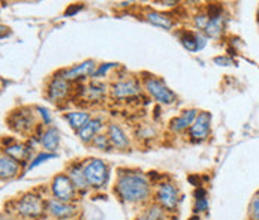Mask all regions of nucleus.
I'll list each match as a JSON object with an SVG mask.
<instances>
[{
  "instance_id": "f257e3e1",
  "label": "nucleus",
  "mask_w": 259,
  "mask_h": 220,
  "mask_svg": "<svg viewBox=\"0 0 259 220\" xmlns=\"http://www.w3.org/2000/svg\"><path fill=\"white\" fill-rule=\"evenodd\" d=\"M115 190L126 202H144L150 196V183L143 174H121Z\"/></svg>"
},
{
  "instance_id": "f03ea898",
  "label": "nucleus",
  "mask_w": 259,
  "mask_h": 220,
  "mask_svg": "<svg viewBox=\"0 0 259 220\" xmlns=\"http://www.w3.org/2000/svg\"><path fill=\"white\" fill-rule=\"evenodd\" d=\"M84 174L87 183L92 187H104L108 182V166L99 159H90L84 165Z\"/></svg>"
},
{
  "instance_id": "7ed1b4c3",
  "label": "nucleus",
  "mask_w": 259,
  "mask_h": 220,
  "mask_svg": "<svg viewBox=\"0 0 259 220\" xmlns=\"http://www.w3.org/2000/svg\"><path fill=\"white\" fill-rule=\"evenodd\" d=\"M51 190H53V195L56 196V199L60 202L69 204L75 198L74 183L65 174H59L57 177H54L53 184H51Z\"/></svg>"
},
{
  "instance_id": "20e7f679",
  "label": "nucleus",
  "mask_w": 259,
  "mask_h": 220,
  "mask_svg": "<svg viewBox=\"0 0 259 220\" xmlns=\"http://www.w3.org/2000/svg\"><path fill=\"white\" fill-rule=\"evenodd\" d=\"M8 124L11 129L20 132V134H26L29 132L33 124H35V118L32 110L29 108H20V110L14 111L9 117H8Z\"/></svg>"
},
{
  "instance_id": "39448f33",
  "label": "nucleus",
  "mask_w": 259,
  "mask_h": 220,
  "mask_svg": "<svg viewBox=\"0 0 259 220\" xmlns=\"http://www.w3.org/2000/svg\"><path fill=\"white\" fill-rule=\"evenodd\" d=\"M156 201L162 208H165L168 211L176 210L177 204H179V190H177V187L171 183L160 184L159 189H157Z\"/></svg>"
},
{
  "instance_id": "423d86ee",
  "label": "nucleus",
  "mask_w": 259,
  "mask_h": 220,
  "mask_svg": "<svg viewBox=\"0 0 259 220\" xmlns=\"http://www.w3.org/2000/svg\"><path fill=\"white\" fill-rule=\"evenodd\" d=\"M17 211L23 217L35 219V217H39L44 213V202L37 196H35V195H26V196H23L18 201Z\"/></svg>"
},
{
  "instance_id": "0eeeda50",
  "label": "nucleus",
  "mask_w": 259,
  "mask_h": 220,
  "mask_svg": "<svg viewBox=\"0 0 259 220\" xmlns=\"http://www.w3.org/2000/svg\"><path fill=\"white\" fill-rule=\"evenodd\" d=\"M146 89H147V92L154 98V99H157L159 102H162V104H166V105H171V104H174L176 102V95L162 82V81H159V79H156V78H148L147 81H146Z\"/></svg>"
},
{
  "instance_id": "6e6552de",
  "label": "nucleus",
  "mask_w": 259,
  "mask_h": 220,
  "mask_svg": "<svg viewBox=\"0 0 259 220\" xmlns=\"http://www.w3.org/2000/svg\"><path fill=\"white\" fill-rule=\"evenodd\" d=\"M47 210L51 216H54L56 219L68 220L71 217H74L76 214V208L71 204H66V202H60L57 199H50L47 202Z\"/></svg>"
},
{
  "instance_id": "1a4fd4ad",
  "label": "nucleus",
  "mask_w": 259,
  "mask_h": 220,
  "mask_svg": "<svg viewBox=\"0 0 259 220\" xmlns=\"http://www.w3.org/2000/svg\"><path fill=\"white\" fill-rule=\"evenodd\" d=\"M210 123H211V115L210 112H201L195 123L190 126V137L195 140H204L207 138L210 132Z\"/></svg>"
},
{
  "instance_id": "9d476101",
  "label": "nucleus",
  "mask_w": 259,
  "mask_h": 220,
  "mask_svg": "<svg viewBox=\"0 0 259 220\" xmlns=\"http://www.w3.org/2000/svg\"><path fill=\"white\" fill-rule=\"evenodd\" d=\"M112 96L117 99H124L131 98L140 93V84L135 79H126V81H118L112 85Z\"/></svg>"
},
{
  "instance_id": "9b49d317",
  "label": "nucleus",
  "mask_w": 259,
  "mask_h": 220,
  "mask_svg": "<svg viewBox=\"0 0 259 220\" xmlns=\"http://www.w3.org/2000/svg\"><path fill=\"white\" fill-rule=\"evenodd\" d=\"M69 81L65 79L62 75L54 76L48 85V96L51 101H60L63 98H66V95L69 93Z\"/></svg>"
},
{
  "instance_id": "f8f14e48",
  "label": "nucleus",
  "mask_w": 259,
  "mask_h": 220,
  "mask_svg": "<svg viewBox=\"0 0 259 220\" xmlns=\"http://www.w3.org/2000/svg\"><path fill=\"white\" fill-rule=\"evenodd\" d=\"M96 72V66H95V62L92 60H87L78 66H74L68 71L62 73V76L68 81H75V79H79V78H85V76H90V75H95Z\"/></svg>"
},
{
  "instance_id": "ddd939ff",
  "label": "nucleus",
  "mask_w": 259,
  "mask_h": 220,
  "mask_svg": "<svg viewBox=\"0 0 259 220\" xmlns=\"http://www.w3.org/2000/svg\"><path fill=\"white\" fill-rule=\"evenodd\" d=\"M196 114H198L196 110H187L185 112H182V115L171 120V123H169L171 129L174 132H182L187 127H190L192 123H195V120H196Z\"/></svg>"
},
{
  "instance_id": "4468645a",
  "label": "nucleus",
  "mask_w": 259,
  "mask_h": 220,
  "mask_svg": "<svg viewBox=\"0 0 259 220\" xmlns=\"http://www.w3.org/2000/svg\"><path fill=\"white\" fill-rule=\"evenodd\" d=\"M102 129V118H92L82 129L78 130V137L84 143L93 141V138L98 135V132Z\"/></svg>"
},
{
  "instance_id": "2eb2a0df",
  "label": "nucleus",
  "mask_w": 259,
  "mask_h": 220,
  "mask_svg": "<svg viewBox=\"0 0 259 220\" xmlns=\"http://www.w3.org/2000/svg\"><path fill=\"white\" fill-rule=\"evenodd\" d=\"M20 171V163L9 157V156H2L0 157V177L2 179H11L15 177Z\"/></svg>"
},
{
  "instance_id": "dca6fc26",
  "label": "nucleus",
  "mask_w": 259,
  "mask_h": 220,
  "mask_svg": "<svg viewBox=\"0 0 259 220\" xmlns=\"http://www.w3.org/2000/svg\"><path fill=\"white\" fill-rule=\"evenodd\" d=\"M182 42L189 51H199L205 45V37L201 33H193V32H185L182 36Z\"/></svg>"
},
{
  "instance_id": "f3484780",
  "label": "nucleus",
  "mask_w": 259,
  "mask_h": 220,
  "mask_svg": "<svg viewBox=\"0 0 259 220\" xmlns=\"http://www.w3.org/2000/svg\"><path fill=\"white\" fill-rule=\"evenodd\" d=\"M69 179H71V182L74 183L75 189H78V190H85L87 187H89V183H87V179H85V174H84V168H81L79 165H72L71 168H69Z\"/></svg>"
},
{
  "instance_id": "a211bd4d",
  "label": "nucleus",
  "mask_w": 259,
  "mask_h": 220,
  "mask_svg": "<svg viewBox=\"0 0 259 220\" xmlns=\"http://www.w3.org/2000/svg\"><path fill=\"white\" fill-rule=\"evenodd\" d=\"M108 137H110V141H111L112 146L118 147V148H126L127 144H129L124 132L117 124H110L108 126Z\"/></svg>"
},
{
  "instance_id": "6ab92c4d",
  "label": "nucleus",
  "mask_w": 259,
  "mask_h": 220,
  "mask_svg": "<svg viewBox=\"0 0 259 220\" xmlns=\"http://www.w3.org/2000/svg\"><path fill=\"white\" fill-rule=\"evenodd\" d=\"M65 118L69 121V124L76 129V130H79V129H82L92 118H90V114L89 112H69V114H65Z\"/></svg>"
},
{
  "instance_id": "aec40b11",
  "label": "nucleus",
  "mask_w": 259,
  "mask_h": 220,
  "mask_svg": "<svg viewBox=\"0 0 259 220\" xmlns=\"http://www.w3.org/2000/svg\"><path fill=\"white\" fill-rule=\"evenodd\" d=\"M5 153H6V156L15 159L17 162H24V160L29 157V154H30V151L27 150V147H24L23 144H12V146H8L5 148Z\"/></svg>"
},
{
  "instance_id": "412c9836",
  "label": "nucleus",
  "mask_w": 259,
  "mask_h": 220,
  "mask_svg": "<svg viewBox=\"0 0 259 220\" xmlns=\"http://www.w3.org/2000/svg\"><path fill=\"white\" fill-rule=\"evenodd\" d=\"M147 20L151 24H154V26H157V27H162V29H165V30H169V29L172 27V24H174V23L171 21V18H168L166 15L159 14V12H148Z\"/></svg>"
},
{
  "instance_id": "4be33fe9",
  "label": "nucleus",
  "mask_w": 259,
  "mask_h": 220,
  "mask_svg": "<svg viewBox=\"0 0 259 220\" xmlns=\"http://www.w3.org/2000/svg\"><path fill=\"white\" fill-rule=\"evenodd\" d=\"M137 220H166L165 208H162L159 204L157 205H151Z\"/></svg>"
},
{
  "instance_id": "5701e85b",
  "label": "nucleus",
  "mask_w": 259,
  "mask_h": 220,
  "mask_svg": "<svg viewBox=\"0 0 259 220\" xmlns=\"http://www.w3.org/2000/svg\"><path fill=\"white\" fill-rule=\"evenodd\" d=\"M59 134H57V130L54 129V127H50L44 135H42V138H40V143H42V146L45 147L47 150H54L57 144H59Z\"/></svg>"
},
{
  "instance_id": "b1692460",
  "label": "nucleus",
  "mask_w": 259,
  "mask_h": 220,
  "mask_svg": "<svg viewBox=\"0 0 259 220\" xmlns=\"http://www.w3.org/2000/svg\"><path fill=\"white\" fill-rule=\"evenodd\" d=\"M222 30H223L222 17L210 20V21H208V24H207V27H205V33L211 37H218L221 33H222Z\"/></svg>"
},
{
  "instance_id": "393cba45",
  "label": "nucleus",
  "mask_w": 259,
  "mask_h": 220,
  "mask_svg": "<svg viewBox=\"0 0 259 220\" xmlns=\"http://www.w3.org/2000/svg\"><path fill=\"white\" fill-rule=\"evenodd\" d=\"M85 93H87V98H89V99L98 101V99H101V98L104 96V93H105V85L101 84V82H92V84L89 85V89L85 90Z\"/></svg>"
},
{
  "instance_id": "a878e982",
  "label": "nucleus",
  "mask_w": 259,
  "mask_h": 220,
  "mask_svg": "<svg viewBox=\"0 0 259 220\" xmlns=\"http://www.w3.org/2000/svg\"><path fill=\"white\" fill-rule=\"evenodd\" d=\"M205 190L204 189H198L195 192V196H196V204H195V211L196 213H201V211H205L208 208V202H207V198H205Z\"/></svg>"
},
{
  "instance_id": "bb28decb",
  "label": "nucleus",
  "mask_w": 259,
  "mask_h": 220,
  "mask_svg": "<svg viewBox=\"0 0 259 220\" xmlns=\"http://www.w3.org/2000/svg\"><path fill=\"white\" fill-rule=\"evenodd\" d=\"M92 144L95 147H98V148H101V150H108L111 141H110V138H107V137H104V135H96V137L93 138Z\"/></svg>"
},
{
  "instance_id": "cd10ccee",
  "label": "nucleus",
  "mask_w": 259,
  "mask_h": 220,
  "mask_svg": "<svg viewBox=\"0 0 259 220\" xmlns=\"http://www.w3.org/2000/svg\"><path fill=\"white\" fill-rule=\"evenodd\" d=\"M54 157H56V156H54V154H51V153H40L36 159L30 163V169H32V168H35V166H37V165H40L42 162L50 160V159H54Z\"/></svg>"
},
{
  "instance_id": "c85d7f7f",
  "label": "nucleus",
  "mask_w": 259,
  "mask_h": 220,
  "mask_svg": "<svg viewBox=\"0 0 259 220\" xmlns=\"http://www.w3.org/2000/svg\"><path fill=\"white\" fill-rule=\"evenodd\" d=\"M250 216H252V220H259V196L253 198L250 204Z\"/></svg>"
},
{
  "instance_id": "c756f323",
  "label": "nucleus",
  "mask_w": 259,
  "mask_h": 220,
  "mask_svg": "<svg viewBox=\"0 0 259 220\" xmlns=\"http://www.w3.org/2000/svg\"><path fill=\"white\" fill-rule=\"evenodd\" d=\"M208 21H210L208 15H198V17L195 18V23H196L198 29H202V30H205V27H207Z\"/></svg>"
},
{
  "instance_id": "7c9ffc66",
  "label": "nucleus",
  "mask_w": 259,
  "mask_h": 220,
  "mask_svg": "<svg viewBox=\"0 0 259 220\" xmlns=\"http://www.w3.org/2000/svg\"><path fill=\"white\" fill-rule=\"evenodd\" d=\"M112 63H107V65H104V66H101L99 69H96V72H95V75L93 76H101V75H105V72L108 71V69H111Z\"/></svg>"
},
{
  "instance_id": "2f4dec72",
  "label": "nucleus",
  "mask_w": 259,
  "mask_h": 220,
  "mask_svg": "<svg viewBox=\"0 0 259 220\" xmlns=\"http://www.w3.org/2000/svg\"><path fill=\"white\" fill-rule=\"evenodd\" d=\"M79 9H82V5H72V8L65 12V15H74L75 12L79 11Z\"/></svg>"
},
{
  "instance_id": "473e14b6",
  "label": "nucleus",
  "mask_w": 259,
  "mask_h": 220,
  "mask_svg": "<svg viewBox=\"0 0 259 220\" xmlns=\"http://www.w3.org/2000/svg\"><path fill=\"white\" fill-rule=\"evenodd\" d=\"M39 112L42 114V117H44V120H45V123L48 124V123L51 121V117H50V114H48V111L45 110V108H39Z\"/></svg>"
},
{
  "instance_id": "72a5a7b5",
  "label": "nucleus",
  "mask_w": 259,
  "mask_h": 220,
  "mask_svg": "<svg viewBox=\"0 0 259 220\" xmlns=\"http://www.w3.org/2000/svg\"><path fill=\"white\" fill-rule=\"evenodd\" d=\"M258 20H259V8H258Z\"/></svg>"
},
{
  "instance_id": "f704fd0d",
  "label": "nucleus",
  "mask_w": 259,
  "mask_h": 220,
  "mask_svg": "<svg viewBox=\"0 0 259 220\" xmlns=\"http://www.w3.org/2000/svg\"><path fill=\"white\" fill-rule=\"evenodd\" d=\"M2 220H12V219H2Z\"/></svg>"
}]
</instances>
